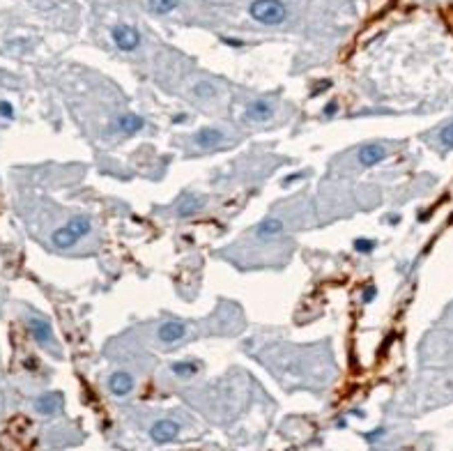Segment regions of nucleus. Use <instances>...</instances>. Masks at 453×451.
<instances>
[{
  "mask_svg": "<svg viewBox=\"0 0 453 451\" xmlns=\"http://www.w3.org/2000/svg\"><path fill=\"white\" fill-rule=\"evenodd\" d=\"M90 233V219L85 217V214H81V217H74L69 223H65V226H60L58 230H53V235H51V242H53L58 249H67L72 247V244H76L81 237H85V235Z\"/></svg>",
  "mask_w": 453,
  "mask_h": 451,
  "instance_id": "f257e3e1",
  "label": "nucleus"
},
{
  "mask_svg": "<svg viewBox=\"0 0 453 451\" xmlns=\"http://www.w3.org/2000/svg\"><path fill=\"white\" fill-rule=\"evenodd\" d=\"M251 16L260 21V23H267V25H276V23H283L288 16V9L286 5L281 2V0H256V2H251Z\"/></svg>",
  "mask_w": 453,
  "mask_h": 451,
  "instance_id": "f03ea898",
  "label": "nucleus"
},
{
  "mask_svg": "<svg viewBox=\"0 0 453 451\" xmlns=\"http://www.w3.org/2000/svg\"><path fill=\"white\" fill-rule=\"evenodd\" d=\"M113 42L120 51H134L141 44V35H138V30L134 25L122 23V25H115L113 28Z\"/></svg>",
  "mask_w": 453,
  "mask_h": 451,
  "instance_id": "7ed1b4c3",
  "label": "nucleus"
},
{
  "mask_svg": "<svg viewBox=\"0 0 453 451\" xmlns=\"http://www.w3.org/2000/svg\"><path fill=\"white\" fill-rule=\"evenodd\" d=\"M177 435H179V424L173 419H159L150 428V438L154 442H159V445H166V442L175 440Z\"/></svg>",
  "mask_w": 453,
  "mask_h": 451,
  "instance_id": "20e7f679",
  "label": "nucleus"
},
{
  "mask_svg": "<svg viewBox=\"0 0 453 451\" xmlns=\"http://www.w3.org/2000/svg\"><path fill=\"white\" fill-rule=\"evenodd\" d=\"M28 331L39 345H48V341L53 336V329L48 325V320L44 318H28Z\"/></svg>",
  "mask_w": 453,
  "mask_h": 451,
  "instance_id": "39448f33",
  "label": "nucleus"
},
{
  "mask_svg": "<svg viewBox=\"0 0 453 451\" xmlns=\"http://www.w3.org/2000/svg\"><path fill=\"white\" fill-rule=\"evenodd\" d=\"M186 334V327L182 325V322H177V320H168V322H163V325L159 327V331H156V336H159L161 343H177L179 338Z\"/></svg>",
  "mask_w": 453,
  "mask_h": 451,
  "instance_id": "423d86ee",
  "label": "nucleus"
},
{
  "mask_svg": "<svg viewBox=\"0 0 453 451\" xmlns=\"http://www.w3.org/2000/svg\"><path fill=\"white\" fill-rule=\"evenodd\" d=\"M62 408V394L58 391H46L35 401V410L39 415H53Z\"/></svg>",
  "mask_w": 453,
  "mask_h": 451,
  "instance_id": "0eeeda50",
  "label": "nucleus"
},
{
  "mask_svg": "<svg viewBox=\"0 0 453 451\" xmlns=\"http://www.w3.org/2000/svg\"><path fill=\"white\" fill-rule=\"evenodd\" d=\"M384 156H387V150H384L380 143H368L359 150V163L366 166V168H370V166L380 163Z\"/></svg>",
  "mask_w": 453,
  "mask_h": 451,
  "instance_id": "6e6552de",
  "label": "nucleus"
},
{
  "mask_svg": "<svg viewBox=\"0 0 453 451\" xmlns=\"http://www.w3.org/2000/svg\"><path fill=\"white\" fill-rule=\"evenodd\" d=\"M221 141H223V134H221L219 129H214V127H205V129H198V132L193 134V143H196L198 148H205V150L219 145Z\"/></svg>",
  "mask_w": 453,
  "mask_h": 451,
  "instance_id": "1a4fd4ad",
  "label": "nucleus"
},
{
  "mask_svg": "<svg viewBox=\"0 0 453 451\" xmlns=\"http://www.w3.org/2000/svg\"><path fill=\"white\" fill-rule=\"evenodd\" d=\"M274 109H272V104L269 99H256V102L249 104V109H246V120H256V122H265L272 118Z\"/></svg>",
  "mask_w": 453,
  "mask_h": 451,
  "instance_id": "9d476101",
  "label": "nucleus"
},
{
  "mask_svg": "<svg viewBox=\"0 0 453 451\" xmlns=\"http://www.w3.org/2000/svg\"><path fill=\"white\" fill-rule=\"evenodd\" d=\"M108 387H111V391L115 396H127L134 389V378L129 373H125V371H118V373H113L108 378Z\"/></svg>",
  "mask_w": 453,
  "mask_h": 451,
  "instance_id": "9b49d317",
  "label": "nucleus"
},
{
  "mask_svg": "<svg viewBox=\"0 0 453 451\" xmlns=\"http://www.w3.org/2000/svg\"><path fill=\"white\" fill-rule=\"evenodd\" d=\"M115 127L122 134H136L145 127V120L141 115H120L118 120H115Z\"/></svg>",
  "mask_w": 453,
  "mask_h": 451,
  "instance_id": "f8f14e48",
  "label": "nucleus"
},
{
  "mask_svg": "<svg viewBox=\"0 0 453 451\" xmlns=\"http://www.w3.org/2000/svg\"><path fill=\"white\" fill-rule=\"evenodd\" d=\"M281 233H283V221H279V219H267L256 228L258 237H274V235Z\"/></svg>",
  "mask_w": 453,
  "mask_h": 451,
  "instance_id": "ddd939ff",
  "label": "nucleus"
},
{
  "mask_svg": "<svg viewBox=\"0 0 453 451\" xmlns=\"http://www.w3.org/2000/svg\"><path fill=\"white\" fill-rule=\"evenodd\" d=\"M200 198H196V196H189V198L184 200V203L179 205L177 207V214L182 219H186V217H193V214H196V212H200Z\"/></svg>",
  "mask_w": 453,
  "mask_h": 451,
  "instance_id": "4468645a",
  "label": "nucleus"
},
{
  "mask_svg": "<svg viewBox=\"0 0 453 451\" xmlns=\"http://www.w3.org/2000/svg\"><path fill=\"white\" fill-rule=\"evenodd\" d=\"M170 371L177 378H189V375L198 373V366H196V361H175L173 366H170Z\"/></svg>",
  "mask_w": 453,
  "mask_h": 451,
  "instance_id": "2eb2a0df",
  "label": "nucleus"
},
{
  "mask_svg": "<svg viewBox=\"0 0 453 451\" xmlns=\"http://www.w3.org/2000/svg\"><path fill=\"white\" fill-rule=\"evenodd\" d=\"M179 5V0H150V9L154 14H168Z\"/></svg>",
  "mask_w": 453,
  "mask_h": 451,
  "instance_id": "dca6fc26",
  "label": "nucleus"
},
{
  "mask_svg": "<svg viewBox=\"0 0 453 451\" xmlns=\"http://www.w3.org/2000/svg\"><path fill=\"white\" fill-rule=\"evenodd\" d=\"M440 143L444 145V148H453V122H449V125L440 132Z\"/></svg>",
  "mask_w": 453,
  "mask_h": 451,
  "instance_id": "f3484780",
  "label": "nucleus"
},
{
  "mask_svg": "<svg viewBox=\"0 0 453 451\" xmlns=\"http://www.w3.org/2000/svg\"><path fill=\"white\" fill-rule=\"evenodd\" d=\"M375 244H377L375 240H364V237H361V240L354 242V249H357L359 253H370L373 249H375Z\"/></svg>",
  "mask_w": 453,
  "mask_h": 451,
  "instance_id": "a211bd4d",
  "label": "nucleus"
},
{
  "mask_svg": "<svg viewBox=\"0 0 453 451\" xmlns=\"http://www.w3.org/2000/svg\"><path fill=\"white\" fill-rule=\"evenodd\" d=\"M0 115L5 118V120H9V118H14V106L9 102H0Z\"/></svg>",
  "mask_w": 453,
  "mask_h": 451,
  "instance_id": "6ab92c4d",
  "label": "nucleus"
},
{
  "mask_svg": "<svg viewBox=\"0 0 453 451\" xmlns=\"http://www.w3.org/2000/svg\"><path fill=\"white\" fill-rule=\"evenodd\" d=\"M196 92H198V95H209V97H212V95H214V88H212L209 83H200V85H196Z\"/></svg>",
  "mask_w": 453,
  "mask_h": 451,
  "instance_id": "aec40b11",
  "label": "nucleus"
},
{
  "mask_svg": "<svg viewBox=\"0 0 453 451\" xmlns=\"http://www.w3.org/2000/svg\"><path fill=\"white\" fill-rule=\"evenodd\" d=\"M375 295H377V288L375 286H368V290H364V301H373Z\"/></svg>",
  "mask_w": 453,
  "mask_h": 451,
  "instance_id": "412c9836",
  "label": "nucleus"
},
{
  "mask_svg": "<svg viewBox=\"0 0 453 451\" xmlns=\"http://www.w3.org/2000/svg\"><path fill=\"white\" fill-rule=\"evenodd\" d=\"M302 177H304V175H302V173H297V175H288L286 180H283V184H286V187H288V184H290V182H297V180H302Z\"/></svg>",
  "mask_w": 453,
  "mask_h": 451,
  "instance_id": "4be33fe9",
  "label": "nucleus"
},
{
  "mask_svg": "<svg viewBox=\"0 0 453 451\" xmlns=\"http://www.w3.org/2000/svg\"><path fill=\"white\" fill-rule=\"evenodd\" d=\"M334 111H336V104H331V106H327V109H324V113H334Z\"/></svg>",
  "mask_w": 453,
  "mask_h": 451,
  "instance_id": "5701e85b",
  "label": "nucleus"
}]
</instances>
